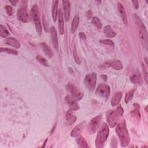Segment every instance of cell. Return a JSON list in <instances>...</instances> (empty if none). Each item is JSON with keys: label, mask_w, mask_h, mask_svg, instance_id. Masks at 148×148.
I'll list each match as a JSON object with an SVG mask.
<instances>
[{"label": "cell", "mask_w": 148, "mask_h": 148, "mask_svg": "<svg viewBox=\"0 0 148 148\" xmlns=\"http://www.w3.org/2000/svg\"><path fill=\"white\" fill-rule=\"evenodd\" d=\"M116 132L120 138L121 145L123 147L127 146L130 142V137L124 120L120 122L116 127Z\"/></svg>", "instance_id": "obj_1"}, {"label": "cell", "mask_w": 148, "mask_h": 148, "mask_svg": "<svg viewBox=\"0 0 148 148\" xmlns=\"http://www.w3.org/2000/svg\"><path fill=\"white\" fill-rule=\"evenodd\" d=\"M123 109L121 106H119L116 109L109 110L106 116L107 121L109 126L114 127L121 119L123 114Z\"/></svg>", "instance_id": "obj_2"}, {"label": "cell", "mask_w": 148, "mask_h": 148, "mask_svg": "<svg viewBox=\"0 0 148 148\" xmlns=\"http://www.w3.org/2000/svg\"><path fill=\"white\" fill-rule=\"evenodd\" d=\"M134 19H135V22L139 32V35L142 44L143 45V47L146 50H147L148 40H147V30L146 29L145 25L136 14H134Z\"/></svg>", "instance_id": "obj_3"}, {"label": "cell", "mask_w": 148, "mask_h": 148, "mask_svg": "<svg viewBox=\"0 0 148 148\" xmlns=\"http://www.w3.org/2000/svg\"><path fill=\"white\" fill-rule=\"evenodd\" d=\"M109 133V130L108 125L106 123L103 124L100 127L95 139V146L100 148L102 147L105 142L106 141Z\"/></svg>", "instance_id": "obj_4"}, {"label": "cell", "mask_w": 148, "mask_h": 148, "mask_svg": "<svg viewBox=\"0 0 148 148\" xmlns=\"http://www.w3.org/2000/svg\"><path fill=\"white\" fill-rule=\"evenodd\" d=\"M31 16L34 21L36 30L37 32L39 35H41L42 32V28L41 21H40V16H39V8L36 4L34 5V6L31 8Z\"/></svg>", "instance_id": "obj_5"}, {"label": "cell", "mask_w": 148, "mask_h": 148, "mask_svg": "<svg viewBox=\"0 0 148 148\" xmlns=\"http://www.w3.org/2000/svg\"><path fill=\"white\" fill-rule=\"evenodd\" d=\"M97 82V75L95 72L87 74L84 79V84L90 91H93L95 87Z\"/></svg>", "instance_id": "obj_6"}, {"label": "cell", "mask_w": 148, "mask_h": 148, "mask_svg": "<svg viewBox=\"0 0 148 148\" xmlns=\"http://www.w3.org/2000/svg\"><path fill=\"white\" fill-rule=\"evenodd\" d=\"M95 92L100 97L107 99L110 95V87L106 84L101 83L98 85Z\"/></svg>", "instance_id": "obj_7"}, {"label": "cell", "mask_w": 148, "mask_h": 148, "mask_svg": "<svg viewBox=\"0 0 148 148\" xmlns=\"http://www.w3.org/2000/svg\"><path fill=\"white\" fill-rule=\"evenodd\" d=\"M66 88L70 92V95L76 101H79L83 98V93L75 86L69 83L66 86Z\"/></svg>", "instance_id": "obj_8"}, {"label": "cell", "mask_w": 148, "mask_h": 148, "mask_svg": "<svg viewBox=\"0 0 148 148\" xmlns=\"http://www.w3.org/2000/svg\"><path fill=\"white\" fill-rule=\"evenodd\" d=\"M102 116L98 115L91 120L88 125V130L90 133L93 134L97 130L102 120Z\"/></svg>", "instance_id": "obj_9"}, {"label": "cell", "mask_w": 148, "mask_h": 148, "mask_svg": "<svg viewBox=\"0 0 148 148\" xmlns=\"http://www.w3.org/2000/svg\"><path fill=\"white\" fill-rule=\"evenodd\" d=\"M17 17L20 21L24 23H27L29 21V17L25 6H23L18 9L17 12Z\"/></svg>", "instance_id": "obj_10"}, {"label": "cell", "mask_w": 148, "mask_h": 148, "mask_svg": "<svg viewBox=\"0 0 148 148\" xmlns=\"http://www.w3.org/2000/svg\"><path fill=\"white\" fill-rule=\"evenodd\" d=\"M50 36L51 39L52 40V43L53 45L54 48L55 50L58 51V37L56 29L54 27L52 26L50 28Z\"/></svg>", "instance_id": "obj_11"}, {"label": "cell", "mask_w": 148, "mask_h": 148, "mask_svg": "<svg viewBox=\"0 0 148 148\" xmlns=\"http://www.w3.org/2000/svg\"><path fill=\"white\" fill-rule=\"evenodd\" d=\"M65 101L66 104L70 108L71 110H77L79 108V105L77 103V101L72 98L70 95H67L65 97Z\"/></svg>", "instance_id": "obj_12"}, {"label": "cell", "mask_w": 148, "mask_h": 148, "mask_svg": "<svg viewBox=\"0 0 148 148\" xmlns=\"http://www.w3.org/2000/svg\"><path fill=\"white\" fill-rule=\"evenodd\" d=\"M85 125H86L85 122H82L80 124H77L76 126H75L71 132V136L75 137V138L78 137L83 131L85 127Z\"/></svg>", "instance_id": "obj_13"}, {"label": "cell", "mask_w": 148, "mask_h": 148, "mask_svg": "<svg viewBox=\"0 0 148 148\" xmlns=\"http://www.w3.org/2000/svg\"><path fill=\"white\" fill-rule=\"evenodd\" d=\"M62 8L64 10V14L65 19L68 21L70 17L71 13V3L69 1H62Z\"/></svg>", "instance_id": "obj_14"}, {"label": "cell", "mask_w": 148, "mask_h": 148, "mask_svg": "<svg viewBox=\"0 0 148 148\" xmlns=\"http://www.w3.org/2000/svg\"><path fill=\"white\" fill-rule=\"evenodd\" d=\"M58 30L60 34H63L64 32V23L63 14L62 10L60 9L58 12Z\"/></svg>", "instance_id": "obj_15"}, {"label": "cell", "mask_w": 148, "mask_h": 148, "mask_svg": "<svg viewBox=\"0 0 148 148\" xmlns=\"http://www.w3.org/2000/svg\"><path fill=\"white\" fill-rule=\"evenodd\" d=\"M117 9L120 14V16L121 17V18H122L124 23L125 25H127L128 21H127V17L126 12H125V9L121 3H120V2L117 3Z\"/></svg>", "instance_id": "obj_16"}, {"label": "cell", "mask_w": 148, "mask_h": 148, "mask_svg": "<svg viewBox=\"0 0 148 148\" xmlns=\"http://www.w3.org/2000/svg\"><path fill=\"white\" fill-rule=\"evenodd\" d=\"M5 43L8 45L14 47L16 49L20 47V43L16 39H15L13 37H8V38H6L5 40Z\"/></svg>", "instance_id": "obj_17"}, {"label": "cell", "mask_w": 148, "mask_h": 148, "mask_svg": "<svg viewBox=\"0 0 148 148\" xmlns=\"http://www.w3.org/2000/svg\"><path fill=\"white\" fill-rule=\"evenodd\" d=\"M122 95L121 91H117L114 94L111 99V105L112 106H116L119 105L121 99Z\"/></svg>", "instance_id": "obj_18"}, {"label": "cell", "mask_w": 148, "mask_h": 148, "mask_svg": "<svg viewBox=\"0 0 148 148\" xmlns=\"http://www.w3.org/2000/svg\"><path fill=\"white\" fill-rule=\"evenodd\" d=\"M40 47L42 48V49L43 50V52L45 53V54L49 57V58H51L52 57V56H53V52L51 50V48L45 43L42 42L40 44Z\"/></svg>", "instance_id": "obj_19"}, {"label": "cell", "mask_w": 148, "mask_h": 148, "mask_svg": "<svg viewBox=\"0 0 148 148\" xmlns=\"http://www.w3.org/2000/svg\"><path fill=\"white\" fill-rule=\"evenodd\" d=\"M109 66H111L114 69L120 70L123 68V64L119 60H114L112 61H109L106 63Z\"/></svg>", "instance_id": "obj_20"}, {"label": "cell", "mask_w": 148, "mask_h": 148, "mask_svg": "<svg viewBox=\"0 0 148 148\" xmlns=\"http://www.w3.org/2000/svg\"><path fill=\"white\" fill-rule=\"evenodd\" d=\"M58 1H53V6H52V17L53 19V21L56 22L57 20V17L58 16Z\"/></svg>", "instance_id": "obj_21"}, {"label": "cell", "mask_w": 148, "mask_h": 148, "mask_svg": "<svg viewBox=\"0 0 148 148\" xmlns=\"http://www.w3.org/2000/svg\"><path fill=\"white\" fill-rule=\"evenodd\" d=\"M103 32L105 35L108 37V38H114L116 35V32L113 30L112 27L110 25H106L103 28Z\"/></svg>", "instance_id": "obj_22"}, {"label": "cell", "mask_w": 148, "mask_h": 148, "mask_svg": "<svg viewBox=\"0 0 148 148\" xmlns=\"http://www.w3.org/2000/svg\"><path fill=\"white\" fill-rule=\"evenodd\" d=\"M131 81L134 84H141L142 80L139 72H136L131 77Z\"/></svg>", "instance_id": "obj_23"}, {"label": "cell", "mask_w": 148, "mask_h": 148, "mask_svg": "<svg viewBox=\"0 0 148 148\" xmlns=\"http://www.w3.org/2000/svg\"><path fill=\"white\" fill-rule=\"evenodd\" d=\"M79 16L76 15L74 17V18L72 20V22L71 31H72V33H74L76 31L77 28L79 25Z\"/></svg>", "instance_id": "obj_24"}, {"label": "cell", "mask_w": 148, "mask_h": 148, "mask_svg": "<svg viewBox=\"0 0 148 148\" xmlns=\"http://www.w3.org/2000/svg\"><path fill=\"white\" fill-rule=\"evenodd\" d=\"M66 120L67 123L71 125L73 123L75 122L76 120V117L75 116H74L73 114H72V113L70 112V110H69L66 115Z\"/></svg>", "instance_id": "obj_25"}, {"label": "cell", "mask_w": 148, "mask_h": 148, "mask_svg": "<svg viewBox=\"0 0 148 148\" xmlns=\"http://www.w3.org/2000/svg\"><path fill=\"white\" fill-rule=\"evenodd\" d=\"M91 24L98 29H101L102 27V24H101V20L99 18V17H98L97 16H94L92 18Z\"/></svg>", "instance_id": "obj_26"}, {"label": "cell", "mask_w": 148, "mask_h": 148, "mask_svg": "<svg viewBox=\"0 0 148 148\" xmlns=\"http://www.w3.org/2000/svg\"><path fill=\"white\" fill-rule=\"evenodd\" d=\"M76 142L77 145L81 147H88V145H87V142L82 136H80L76 139Z\"/></svg>", "instance_id": "obj_27"}, {"label": "cell", "mask_w": 148, "mask_h": 148, "mask_svg": "<svg viewBox=\"0 0 148 148\" xmlns=\"http://www.w3.org/2000/svg\"><path fill=\"white\" fill-rule=\"evenodd\" d=\"M9 35V32L5 26L3 25H0V36L2 38H6Z\"/></svg>", "instance_id": "obj_28"}, {"label": "cell", "mask_w": 148, "mask_h": 148, "mask_svg": "<svg viewBox=\"0 0 148 148\" xmlns=\"http://www.w3.org/2000/svg\"><path fill=\"white\" fill-rule=\"evenodd\" d=\"M36 59L37 60V61H38L40 64H42L44 66H49V62L47 61V60L46 58H45L44 57L40 56V55H37L36 57Z\"/></svg>", "instance_id": "obj_29"}, {"label": "cell", "mask_w": 148, "mask_h": 148, "mask_svg": "<svg viewBox=\"0 0 148 148\" xmlns=\"http://www.w3.org/2000/svg\"><path fill=\"white\" fill-rule=\"evenodd\" d=\"M134 91H135V90L134 89H131V90H130L125 95V99H124V101H125V102L126 103H127L133 97V95H134Z\"/></svg>", "instance_id": "obj_30"}, {"label": "cell", "mask_w": 148, "mask_h": 148, "mask_svg": "<svg viewBox=\"0 0 148 148\" xmlns=\"http://www.w3.org/2000/svg\"><path fill=\"white\" fill-rule=\"evenodd\" d=\"M1 52H6L9 54H14V55H17V51L15 50L12 49H9V48H3L1 47Z\"/></svg>", "instance_id": "obj_31"}, {"label": "cell", "mask_w": 148, "mask_h": 148, "mask_svg": "<svg viewBox=\"0 0 148 148\" xmlns=\"http://www.w3.org/2000/svg\"><path fill=\"white\" fill-rule=\"evenodd\" d=\"M73 58L75 59V62L77 64H80V58L79 57V56H77V51H76V47H74V50H73Z\"/></svg>", "instance_id": "obj_32"}, {"label": "cell", "mask_w": 148, "mask_h": 148, "mask_svg": "<svg viewBox=\"0 0 148 148\" xmlns=\"http://www.w3.org/2000/svg\"><path fill=\"white\" fill-rule=\"evenodd\" d=\"M5 10H6V12L7 14L9 16H12L13 14V12H14L13 8L11 6H9V5H8V6H5Z\"/></svg>", "instance_id": "obj_33"}, {"label": "cell", "mask_w": 148, "mask_h": 148, "mask_svg": "<svg viewBox=\"0 0 148 148\" xmlns=\"http://www.w3.org/2000/svg\"><path fill=\"white\" fill-rule=\"evenodd\" d=\"M100 42L102 43H104L105 45H109V46H114L113 42L111 40H109V39L101 40H100Z\"/></svg>", "instance_id": "obj_34"}, {"label": "cell", "mask_w": 148, "mask_h": 148, "mask_svg": "<svg viewBox=\"0 0 148 148\" xmlns=\"http://www.w3.org/2000/svg\"><path fill=\"white\" fill-rule=\"evenodd\" d=\"M42 23H43V28L45 31L46 32H49V30L50 29L49 28V24L47 23V22L46 21V20L45 19L44 17H43V20H42Z\"/></svg>", "instance_id": "obj_35"}, {"label": "cell", "mask_w": 148, "mask_h": 148, "mask_svg": "<svg viewBox=\"0 0 148 148\" xmlns=\"http://www.w3.org/2000/svg\"><path fill=\"white\" fill-rule=\"evenodd\" d=\"M92 12L91 10H88L86 13V16L88 19H90L92 17Z\"/></svg>", "instance_id": "obj_36"}, {"label": "cell", "mask_w": 148, "mask_h": 148, "mask_svg": "<svg viewBox=\"0 0 148 148\" xmlns=\"http://www.w3.org/2000/svg\"><path fill=\"white\" fill-rule=\"evenodd\" d=\"M79 36L83 40H86V35L83 32H80L79 34Z\"/></svg>", "instance_id": "obj_37"}, {"label": "cell", "mask_w": 148, "mask_h": 148, "mask_svg": "<svg viewBox=\"0 0 148 148\" xmlns=\"http://www.w3.org/2000/svg\"><path fill=\"white\" fill-rule=\"evenodd\" d=\"M132 3L135 5V8H138V2L137 1H132Z\"/></svg>", "instance_id": "obj_38"}, {"label": "cell", "mask_w": 148, "mask_h": 148, "mask_svg": "<svg viewBox=\"0 0 148 148\" xmlns=\"http://www.w3.org/2000/svg\"><path fill=\"white\" fill-rule=\"evenodd\" d=\"M17 2H18V1H10V2L13 5H14V6L16 5V3H17Z\"/></svg>", "instance_id": "obj_39"}]
</instances>
